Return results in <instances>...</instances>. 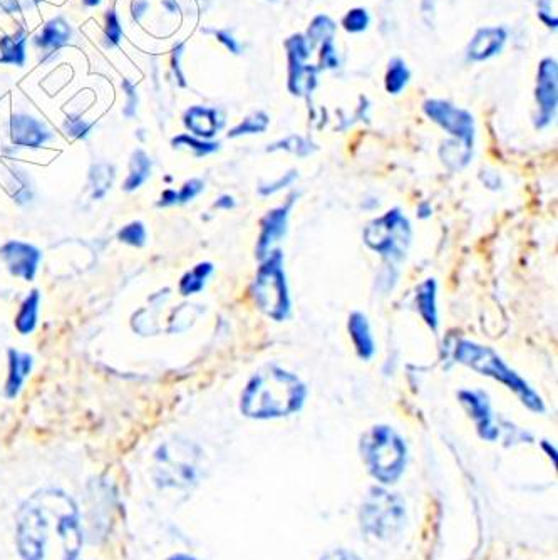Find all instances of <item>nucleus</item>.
<instances>
[{
  "mask_svg": "<svg viewBox=\"0 0 558 560\" xmlns=\"http://www.w3.org/2000/svg\"><path fill=\"white\" fill-rule=\"evenodd\" d=\"M185 125L200 138H212L220 128L217 111L203 106H195L186 111Z\"/></svg>",
  "mask_w": 558,
  "mask_h": 560,
  "instance_id": "nucleus-17",
  "label": "nucleus"
},
{
  "mask_svg": "<svg viewBox=\"0 0 558 560\" xmlns=\"http://www.w3.org/2000/svg\"><path fill=\"white\" fill-rule=\"evenodd\" d=\"M424 113L438 125L443 126L450 135L460 141L461 150L470 156L473 136H475V121L465 109L456 108L453 104L431 99L423 106Z\"/></svg>",
  "mask_w": 558,
  "mask_h": 560,
  "instance_id": "nucleus-9",
  "label": "nucleus"
},
{
  "mask_svg": "<svg viewBox=\"0 0 558 560\" xmlns=\"http://www.w3.org/2000/svg\"><path fill=\"white\" fill-rule=\"evenodd\" d=\"M118 239L124 244L133 245V247H143L146 242V230L141 222H133L123 227L119 232Z\"/></svg>",
  "mask_w": 558,
  "mask_h": 560,
  "instance_id": "nucleus-31",
  "label": "nucleus"
},
{
  "mask_svg": "<svg viewBox=\"0 0 558 560\" xmlns=\"http://www.w3.org/2000/svg\"><path fill=\"white\" fill-rule=\"evenodd\" d=\"M460 400L470 411V415L475 420L476 428L485 440H495L498 436L495 426H493V416H491L490 405L485 396L481 393H471V391H461Z\"/></svg>",
  "mask_w": 558,
  "mask_h": 560,
  "instance_id": "nucleus-14",
  "label": "nucleus"
},
{
  "mask_svg": "<svg viewBox=\"0 0 558 560\" xmlns=\"http://www.w3.org/2000/svg\"><path fill=\"white\" fill-rule=\"evenodd\" d=\"M507 42V31L503 27H485L476 32L468 46V59L486 61L502 51Z\"/></svg>",
  "mask_w": 558,
  "mask_h": 560,
  "instance_id": "nucleus-13",
  "label": "nucleus"
},
{
  "mask_svg": "<svg viewBox=\"0 0 558 560\" xmlns=\"http://www.w3.org/2000/svg\"><path fill=\"white\" fill-rule=\"evenodd\" d=\"M456 359L478 373L486 374V376L498 379L500 383L507 384L508 388L513 389L520 396L523 405H527L530 410L543 411L540 396L517 373H513L512 369L508 368L507 364L503 363L502 359L498 358L490 348L463 341L456 349Z\"/></svg>",
  "mask_w": 558,
  "mask_h": 560,
  "instance_id": "nucleus-4",
  "label": "nucleus"
},
{
  "mask_svg": "<svg viewBox=\"0 0 558 560\" xmlns=\"http://www.w3.org/2000/svg\"><path fill=\"white\" fill-rule=\"evenodd\" d=\"M436 284L433 280H426L423 286L418 289V311L423 316L424 321L428 322V326L433 327L436 331L438 327V312H436Z\"/></svg>",
  "mask_w": 558,
  "mask_h": 560,
  "instance_id": "nucleus-21",
  "label": "nucleus"
},
{
  "mask_svg": "<svg viewBox=\"0 0 558 560\" xmlns=\"http://www.w3.org/2000/svg\"><path fill=\"white\" fill-rule=\"evenodd\" d=\"M339 66V59H337L336 47L334 42H324L321 51V68L334 69Z\"/></svg>",
  "mask_w": 558,
  "mask_h": 560,
  "instance_id": "nucleus-37",
  "label": "nucleus"
},
{
  "mask_svg": "<svg viewBox=\"0 0 558 560\" xmlns=\"http://www.w3.org/2000/svg\"><path fill=\"white\" fill-rule=\"evenodd\" d=\"M305 388L294 374L282 369H264L248 383L242 398V411L250 418H279L300 410Z\"/></svg>",
  "mask_w": 558,
  "mask_h": 560,
  "instance_id": "nucleus-2",
  "label": "nucleus"
},
{
  "mask_svg": "<svg viewBox=\"0 0 558 560\" xmlns=\"http://www.w3.org/2000/svg\"><path fill=\"white\" fill-rule=\"evenodd\" d=\"M212 272L213 265L208 264V262L197 265L192 272H188V274L181 279V294H183V296H190V294H197V292L202 291L205 282H207L208 275L212 274Z\"/></svg>",
  "mask_w": 558,
  "mask_h": 560,
  "instance_id": "nucleus-23",
  "label": "nucleus"
},
{
  "mask_svg": "<svg viewBox=\"0 0 558 560\" xmlns=\"http://www.w3.org/2000/svg\"><path fill=\"white\" fill-rule=\"evenodd\" d=\"M51 131L36 118L27 115L12 116L11 141L16 146L24 148H41L46 141L51 140Z\"/></svg>",
  "mask_w": 558,
  "mask_h": 560,
  "instance_id": "nucleus-12",
  "label": "nucleus"
},
{
  "mask_svg": "<svg viewBox=\"0 0 558 560\" xmlns=\"http://www.w3.org/2000/svg\"><path fill=\"white\" fill-rule=\"evenodd\" d=\"M269 126V118L265 113H257V115L250 116L247 120H243V123L233 128L230 131V136H242V135H252V133H262V131L267 130Z\"/></svg>",
  "mask_w": 558,
  "mask_h": 560,
  "instance_id": "nucleus-29",
  "label": "nucleus"
},
{
  "mask_svg": "<svg viewBox=\"0 0 558 560\" xmlns=\"http://www.w3.org/2000/svg\"><path fill=\"white\" fill-rule=\"evenodd\" d=\"M19 2H21L22 9H24V7L37 6L41 0H19Z\"/></svg>",
  "mask_w": 558,
  "mask_h": 560,
  "instance_id": "nucleus-43",
  "label": "nucleus"
},
{
  "mask_svg": "<svg viewBox=\"0 0 558 560\" xmlns=\"http://www.w3.org/2000/svg\"><path fill=\"white\" fill-rule=\"evenodd\" d=\"M362 455L372 477L393 483L403 473L406 446L391 428L376 426L362 440Z\"/></svg>",
  "mask_w": 558,
  "mask_h": 560,
  "instance_id": "nucleus-3",
  "label": "nucleus"
},
{
  "mask_svg": "<svg viewBox=\"0 0 558 560\" xmlns=\"http://www.w3.org/2000/svg\"><path fill=\"white\" fill-rule=\"evenodd\" d=\"M170 560H195L192 557H188V555H176V557H171Z\"/></svg>",
  "mask_w": 558,
  "mask_h": 560,
  "instance_id": "nucleus-45",
  "label": "nucleus"
},
{
  "mask_svg": "<svg viewBox=\"0 0 558 560\" xmlns=\"http://www.w3.org/2000/svg\"><path fill=\"white\" fill-rule=\"evenodd\" d=\"M89 180H91V185H93V198H96V200L103 198L109 188H111V185H113V166L108 165V163H99V165L93 166Z\"/></svg>",
  "mask_w": 558,
  "mask_h": 560,
  "instance_id": "nucleus-26",
  "label": "nucleus"
},
{
  "mask_svg": "<svg viewBox=\"0 0 558 560\" xmlns=\"http://www.w3.org/2000/svg\"><path fill=\"white\" fill-rule=\"evenodd\" d=\"M17 545L24 560H73L81 547L73 500L59 490L32 495L17 515Z\"/></svg>",
  "mask_w": 558,
  "mask_h": 560,
  "instance_id": "nucleus-1",
  "label": "nucleus"
},
{
  "mask_svg": "<svg viewBox=\"0 0 558 560\" xmlns=\"http://www.w3.org/2000/svg\"><path fill=\"white\" fill-rule=\"evenodd\" d=\"M349 329H351V338L359 356L362 359L371 358L374 354V341H372L371 329H369L366 317L359 312L352 314Z\"/></svg>",
  "mask_w": 558,
  "mask_h": 560,
  "instance_id": "nucleus-20",
  "label": "nucleus"
},
{
  "mask_svg": "<svg viewBox=\"0 0 558 560\" xmlns=\"http://www.w3.org/2000/svg\"><path fill=\"white\" fill-rule=\"evenodd\" d=\"M290 205H292V200H290L285 207L277 208V210L270 212L269 215L265 217L264 223H262V234H260L259 242L260 259H264L265 255H269V250L272 249V245H274L275 242H279L280 237L284 235L287 217H289Z\"/></svg>",
  "mask_w": 558,
  "mask_h": 560,
  "instance_id": "nucleus-16",
  "label": "nucleus"
},
{
  "mask_svg": "<svg viewBox=\"0 0 558 560\" xmlns=\"http://www.w3.org/2000/svg\"><path fill=\"white\" fill-rule=\"evenodd\" d=\"M212 32L213 36L217 37L218 41L222 42L223 46L227 47L228 51L233 54H240V44L237 39L228 31H208Z\"/></svg>",
  "mask_w": 558,
  "mask_h": 560,
  "instance_id": "nucleus-38",
  "label": "nucleus"
},
{
  "mask_svg": "<svg viewBox=\"0 0 558 560\" xmlns=\"http://www.w3.org/2000/svg\"><path fill=\"white\" fill-rule=\"evenodd\" d=\"M123 37V29L119 26V19L116 12L108 11L106 14V27H104V46H118Z\"/></svg>",
  "mask_w": 558,
  "mask_h": 560,
  "instance_id": "nucleus-33",
  "label": "nucleus"
},
{
  "mask_svg": "<svg viewBox=\"0 0 558 560\" xmlns=\"http://www.w3.org/2000/svg\"><path fill=\"white\" fill-rule=\"evenodd\" d=\"M9 361H11V371H9V379H7L6 395L7 398H16L24 379L27 378V374L31 373L32 358L29 354L17 353L11 349Z\"/></svg>",
  "mask_w": 558,
  "mask_h": 560,
  "instance_id": "nucleus-19",
  "label": "nucleus"
},
{
  "mask_svg": "<svg viewBox=\"0 0 558 560\" xmlns=\"http://www.w3.org/2000/svg\"><path fill=\"white\" fill-rule=\"evenodd\" d=\"M336 34V24L332 22L327 16H317L312 24H310L309 32H307V42H309L310 49L319 44V42H329L334 39Z\"/></svg>",
  "mask_w": 558,
  "mask_h": 560,
  "instance_id": "nucleus-25",
  "label": "nucleus"
},
{
  "mask_svg": "<svg viewBox=\"0 0 558 560\" xmlns=\"http://www.w3.org/2000/svg\"><path fill=\"white\" fill-rule=\"evenodd\" d=\"M369 14H367L366 9H361V7H357V9H352V11L347 12V16L344 17V21H342V26L346 29L347 32H352V34H356V32L366 31L367 26H369Z\"/></svg>",
  "mask_w": 558,
  "mask_h": 560,
  "instance_id": "nucleus-32",
  "label": "nucleus"
},
{
  "mask_svg": "<svg viewBox=\"0 0 558 560\" xmlns=\"http://www.w3.org/2000/svg\"><path fill=\"white\" fill-rule=\"evenodd\" d=\"M409 69L403 59L394 58L389 63L388 74H386V89L388 93L398 94L403 91L409 81Z\"/></svg>",
  "mask_w": 558,
  "mask_h": 560,
  "instance_id": "nucleus-27",
  "label": "nucleus"
},
{
  "mask_svg": "<svg viewBox=\"0 0 558 560\" xmlns=\"http://www.w3.org/2000/svg\"><path fill=\"white\" fill-rule=\"evenodd\" d=\"M101 2H103V0H83V4L86 7H96L99 6Z\"/></svg>",
  "mask_w": 558,
  "mask_h": 560,
  "instance_id": "nucleus-44",
  "label": "nucleus"
},
{
  "mask_svg": "<svg viewBox=\"0 0 558 560\" xmlns=\"http://www.w3.org/2000/svg\"><path fill=\"white\" fill-rule=\"evenodd\" d=\"M255 301L267 316L284 321L289 316V296L282 269V254L274 252L259 270L254 286Z\"/></svg>",
  "mask_w": 558,
  "mask_h": 560,
  "instance_id": "nucleus-6",
  "label": "nucleus"
},
{
  "mask_svg": "<svg viewBox=\"0 0 558 560\" xmlns=\"http://www.w3.org/2000/svg\"><path fill=\"white\" fill-rule=\"evenodd\" d=\"M27 32L24 29L0 37V63L24 66L26 63Z\"/></svg>",
  "mask_w": 558,
  "mask_h": 560,
  "instance_id": "nucleus-18",
  "label": "nucleus"
},
{
  "mask_svg": "<svg viewBox=\"0 0 558 560\" xmlns=\"http://www.w3.org/2000/svg\"><path fill=\"white\" fill-rule=\"evenodd\" d=\"M150 9V2L148 0H135L131 6V14L136 22H141V19L146 16V12Z\"/></svg>",
  "mask_w": 558,
  "mask_h": 560,
  "instance_id": "nucleus-39",
  "label": "nucleus"
},
{
  "mask_svg": "<svg viewBox=\"0 0 558 560\" xmlns=\"http://www.w3.org/2000/svg\"><path fill=\"white\" fill-rule=\"evenodd\" d=\"M71 36H73V29L69 27L68 22L64 21L62 17H56L42 27L39 36L34 37V44L42 52L54 56L61 47L66 46L71 41Z\"/></svg>",
  "mask_w": 558,
  "mask_h": 560,
  "instance_id": "nucleus-15",
  "label": "nucleus"
},
{
  "mask_svg": "<svg viewBox=\"0 0 558 560\" xmlns=\"http://www.w3.org/2000/svg\"><path fill=\"white\" fill-rule=\"evenodd\" d=\"M537 126H547L555 116L558 99V69L555 59H543L538 66L537 79Z\"/></svg>",
  "mask_w": 558,
  "mask_h": 560,
  "instance_id": "nucleus-10",
  "label": "nucleus"
},
{
  "mask_svg": "<svg viewBox=\"0 0 558 560\" xmlns=\"http://www.w3.org/2000/svg\"><path fill=\"white\" fill-rule=\"evenodd\" d=\"M39 292L32 291L31 296L27 297L26 302L22 304L21 312L16 319L17 331L21 334H29L34 331L37 322V309H39Z\"/></svg>",
  "mask_w": 558,
  "mask_h": 560,
  "instance_id": "nucleus-24",
  "label": "nucleus"
},
{
  "mask_svg": "<svg viewBox=\"0 0 558 560\" xmlns=\"http://www.w3.org/2000/svg\"><path fill=\"white\" fill-rule=\"evenodd\" d=\"M557 2L558 0H538V17L543 24L557 29Z\"/></svg>",
  "mask_w": 558,
  "mask_h": 560,
  "instance_id": "nucleus-34",
  "label": "nucleus"
},
{
  "mask_svg": "<svg viewBox=\"0 0 558 560\" xmlns=\"http://www.w3.org/2000/svg\"><path fill=\"white\" fill-rule=\"evenodd\" d=\"M175 148H183L186 146L188 150H192L197 156L208 155V153H213V151L218 150V145L215 143H205V141L195 140L192 136L181 135L175 140L171 141Z\"/></svg>",
  "mask_w": 558,
  "mask_h": 560,
  "instance_id": "nucleus-30",
  "label": "nucleus"
},
{
  "mask_svg": "<svg viewBox=\"0 0 558 560\" xmlns=\"http://www.w3.org/2000/svg\"><path fill=\"white\" fill-rule=\"evenodd\" d=\"M64 130L69 136L73 138H86L88 136L89 130H91V125L86 123L84 120H79V118H68L66 123H64Z\"/></svg>",
  "mask_w": 558,
  "mask_h": 560,
  "instance_id": "nucleus-35",
  "label": "nucleus"
},
{
  "mask_svg": "<svg viewBox=\"0 0 558 560\" xmlns=\"http://www.w3.org/2000/svg\"><path fill=\"white\" fill-rule=\"evenodd\" d=\"M0 9L6 14H16L22 11V6L19 0H0Z\"/></svg>",
  "mask_w": 558,
  "mask_h": 560,
  "instance_id": "nucleus-41",
  "label": "nucleus"
},
{
  "mask_svg": "<svg viewBox=\"0 0 558 560\" xmlns=\"http://www.w3.org/2000/svg\"><path fill=\"white\" fill-rule=\"evenodd\" d=\"M404 519L403 503L393 493L374 488L362 503V529L374 539L389 540L399 534Z\"/></svg>",
  "mask_w": 558,
  "mask_h": 560,
  "instance_id": "nucleus-5",
  "label": "nucleus"
},
{
  "mask_svg": "<svg viewBox=\"0 0 558 560\" xmlns=\"http://www.w3.org/2000/svg\"><path fill=\"white\" fill-rule=\"evenodd\" d=\"M151 161L145 151H135L131 158L130 177L124 182V190L133 192L136 188H140L143 183L150 178Z\"/></svg>",
  "mask_w": 558,
  "mask_h": 560,
  "instance_id": "nucleus-22",
  "label": "nucleus"
},
{
  "mask_svg": "<svg viewBox=\"0 0 558 560\" xmlns=\"http://www.w3.org/2000/svg\"><path fill=\"white\" fill-rule=\"evenodd\" d=\"M369 247L386 257H403L409 244V223L399 210L388 212L386 217L376 220L366 230Z\"/></svg>",
  "mask_w": 558,
  "mask_h": 560,
  "instance_id": "nucleus-8",
  "label": "nucleus"
},
{
  "mask_svg": "<svg viewBox=\"0 0 558 560\" xmlns=\"http://www.w3.org/2000/svg\"><path fill=\"white\" fill-rule=\"evenodd\" d=\"M203 183L200 180H192V182L185 183V187L181 188L180 192L175 190H166L161 195V200L158 202V207H170L176 203H186L197 197L198 193L202 192Z\"/></svg>",
  "mask_w": 558,
  "mask_h": 560,
  "instance_id": "nucleus-28",
  "label": "nucleus"
},
{
  "mask_svg": "<svg viewBox=\"0 0 558 560\" xmlns=\"http://www.w3.org/2000/svg\"><path fill=\"white\" fill-rule=\"evenodd\" d=\"M0 255L6 260L12 275L22 277L24 280L34 279L37 264L41 260V252L36 247L22 242H9L2 247Z\"/></svg>",
  "mask_w": 558,
  "mask_h": 560,
  "instance_id": "nucleus-11",
  "label": "nucleus"
},
{
  "mask_svg": "<svg viewBox=\"0 0 558 560\" xmlns=\"http://www.w3.org/2000/svg\"><path fill=\"white\" fill-rule=\"evenodd\" d=\"M121 86H123L126 98H128V101H126V108H124L123 111L124 116H126V118H133V116L136 115V108H138V94H136V88L130 81H123Z\"/></svg>",
  "mask_w": 558,
  "mask_h": 560,
  "instance_id": "nucleus-36",
  "label": "nucleus"
},
{
  "mask_svg": "<svg viewBox=\"0 0 558 560\" xmlns=\"http://www.w3.org/2000/svg\"><path fill=\"white\" fill-rule=\"evenodd\" d=\"M233 202H232V198L230 197H223L220 198V200H218L217 203H215V207L218 208H230L232 207Z\"/></svg>",
  "mask_w": 558,
  "mask_h": 560,
  "instance_id": "nucleus-42",
  "label": "nucleus"
},
{
  "mask_svg": "<svg viewBox=\"0 0 558 560\" xmlns=\"http://www.w3.org/2000/svg\"><path fill=\"white\" fill-rule=\"evenodd\" d=\"M197 475V455L192 445L173 441L156 453L155 478L161 487H186Z\"/></svg>",
  "mask_w": 558,
  "mask_h": 560,
  "instance_id": "nucleus-7",
  "label": "nucleus"
},
{
  "mask_svg": "<svg viewBox=\"0 0 558 560\" xmlns=\"http://www.w3.org/2000/svg\"><path fill=\"white\" fill-rule=\"evenodd\" d=\"M322 560H361L356 554H352L349 550H334L331 554H327Z\"/></svg>",
  "mask_w": 558,
  "mask_h": 560,
  "instance_id": "nucleus-40",
  "label": "nucleus"
}]
</instances>
